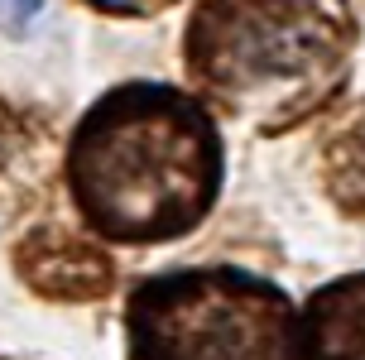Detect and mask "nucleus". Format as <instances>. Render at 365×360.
I'll use <instances>...</instances> for the list:
<instances>
[{"mask_svg":"<svg viewBox=\"0 0 365 360\" xmlns=\"http://www.w3.org/2000/svg\"><path fill=\"white\" fill-rule=\"evenodd\" d=\"M303 360H365V274L331 279L308 298Z\"/></svg>","mask_w":365,"mask_h":360,"instance_id":"nucleus-4","label":"nucleus"},{"mask_svg":"<svg viewBox=\"0 0 365 360\" xmlns=\"http://www.w3.org/2000/svg\"><path fill=\"white\" fill-rule=\"evenodd\" d=\"M322 163H327V192L336 197V207L365 212V115L341 135H331Z\"/></svg>","mask_w":365,"mask_h":360,"instance_id":"nucleus-6","label":"nucleus"},{"mask_svg":"<svg viewBox=\"0 0 365 360\" xmlns=\"http://www.w3.org/2000/svg\"><path fill=\"white\" fill-rule=\"evenodd\" d=\"M226 173L202 96L168 82H120L68 140V192L96 240L164 245L212 216Z\"/></svg>","mask_w":365,"mask_h":360,"instance_id":"nucleus-1","label":"nucleus"},{"mask_svg":"<svg viewBox=\"0 0 365 360\" xmlns=\"http://www.w3.org/2000/svg\"><path fill=\"white\" fill-rule=\"evenodd\" d=\"M19 254H29V259L38 254V264H19L24 279H29L38 293H53V298H96L82 279H91V284L106 293V279H110L106 259H101L96 250H87V245H77L73 235L34 231L29 240H24Z\"/></svg>","mask_w":365,"mask_h":360,"instance_id":"nucleus-5","label":"nucleus"},{"mask_svg":"<svg viewBox=\"0 0 365 360\" xmlns=\"http://www.w3.org/2000/svg\"><path fill=\"white\" fill-rule=\"evenodd\" d=\"M356 15L346 0H197L182 63L202 96L259 130L327 110L351 77Z\"/></svg>","mask_w":365,"mask_h":360,"instance_id":"nucleus-2","label":"nucleus"},{"mask_svg":"<svg viewBox=\"0 0 365 360\" xmlns=\"http://www.w3.org/2000/svg\"><path fill=\"white\" fill-rule=\"evenodd\" d=\"M130 360H303V312L259 274L168 269L125 298Z\"/></svg>","mask_w":365,"mask_h":360,"instance_id":"nucleus-3","label":"nucleus"},{"mask_svg":"<svg viewBox=\"0 0 365 360\" xmlns=\"http://www.w3.org/2000/svg\"><path fill=\"white\" fill-rule=\"evenodd\" d=\"M38 5H43V0H0V29H10V34L29 29L34 15H38Z\"/></svg>","mask_w":365,"mask_h":360,"instance_id":"nucleus-7","label":"nucleus"},{"mask_svg":"<svg viewBox=\"0 0 365 360\" xmlns=\"http://www.w3.org/2000/svg\"><path fill=\"white\" fill-rule=\"evenodd\" d=\"M82 5L101 10V15H159L173 0H82Z\"/></svg>","mask_w":365,"mask_h":360,"instance_id":"nucleus-8","label":"nucleus"}]
</instances>
